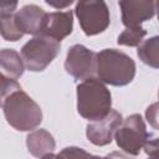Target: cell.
<instances>
[{"instance_id": "obj_17", "label": "cell", "mask_w": 159, "mask_h": 159, "mask_svg": "<svg viewBox=\"0 0 159 159\" xmlns=\"http://www.w3.org/2000/svg\"><path fill=\"white\" fill-rule=\"evenodd\" d=\"M21 89V86L14 81V80H10L5 76H2L0 73V107L4 106L5 101L16 91H20Z\"/></svg>"}, {"instance_id": "obj_3", "label": "cell", "mask_w": 159, "mask_h": 159, "mask_svg": "<svg viewBox=\"0 0 159 159\" xmlns=\"http://www.w3.org/2000/svg\"><path fill=\"white\" fill-rule=\"evenodd\" d=\"M6 122L16 130H34L42 122L40 106L22 89L14 92L4 103Z\"/></svg>"}, {"instance_id": "obj_20", "label": "cell", "mask_w": 159, "mask_h": 159, "mask_svg": "<svg viewBox=\"0 0 159 159\" xmlns=\"http://www.w3.org/2000/svg\"><path fill=\"white\" fill-rule=\"evenodd\" d=\"M17 7V1H0V17L12 15Z\"/></svg>"}, {"instance_id": "obj_23", "label": "cell", "mask_w": 159, "mask_h": 159, "mask_svg": "<svg viewBox=\"0 0 159 159\" xmlns=\"http://www.w3.org/2000/svg\"><path fill=\"white\" fill-rule=\"evenodd\" d=\"M50 6H53V7H56V9H63V7H67V6H70L71 4H72V1H67V2H62V4H55V2H50V1H46Z\"/></svg>"}, {"instance_id": "obj_13", "label": "cell", "mask_w": 159, "mask_h": 159, "mask_svg": "<svg viewBox=\"0 0 159 159\" xmlns=\"http://www.w3.org/2000/svg\"><path fill=\"white\" fill-rule=\"evenodd\" d=\"M25 66L21 56L12 48L0 51V73L10 80L16 81L22 76Z\"/></svg>"}, {"instance_id": "obj_19", "label": "cell", "mask_w": 159, "mask_h": 159, "mask_svg": "<svg viewBox=\"0 0 159 159\" xmlns=\"http://www.w3.org/2000/svg\"><path fill=\"white\" fill-rule=\"evenodd\" d=\"M143 149L149 157H158V139L155 137L152 138V135H149Z\"/></svg>"}, {"instance_id": "obj_15", "label": "cell", "mask_w": 159, "mask_h": 159, "mask_svg": "<svg viewBox=\"0 0 159 159\" xmlns=\"http://www.w3.org/2000/svg\"><path fill=\"white\" fill-rule=\"evenodd\" d=\"M0 35L6 41H11V42H15L24 36V34L20 31V29L16 25L14 14L0 17Z\"/></svg>"}, {"instance_id": "obj_16", "label": "cell", "mask_w": 159, "mask_h": 159, "mask_svg": "<svg viewBox=\"0 0 159 159\" xmlns=\"http://www.w3.org/2000/svg\"><path fill=\"white\" fill-rule=\"evenodd\" d=\"M147 35V31L140 27V29H125L117 39L118 45H123V46H139L144 39V36Z\"/></svg>"}, {"instance_id": "obj_18", "label": "cell", "mask_w": 159, "mask_h": 159, "mask_svg": "<svg viewBox=\"0 0 159 159\" xmlns=\"http://www.w3.org/2000/svg\"><path fill=\"white\" fill-rule=\"evenodd\" d=\"M56 159H96V157L83 150L82 148L67 147L56 155Z\"/></svg>"}, {"instance_id": "obj_8", "label": "cell", "mask_w": 159, "mask_h": 159, "mask_svg": "<svg viewBox=\"0 0 159 159\" xmlns=\"http://www.w3.org/2000/svg\"><path fill=\"white\" fill-rule=\"evenodd\" d=\"M122 122V114L113 109L104 118L89 123L86 128V135L88 140L94 145H107L112 142L113 135Z\"/></svg>"}, {"instance_id": "obj_4", "label": "cell", "mask_w": 159, "mask_h": 159, "mask_svg": "<svg viewBox=\"0 0 159 159\" xmlns=\"http://www.w3.org/2000/svg\"><path fill=\"white\" fill-rule=\"evenodd\" d=\"M61 43L47 36H35L21 48L24 66L32 72L43 71L58 55Z\"/></svg>"}, {"instance_id": "obj_22", "label": "cell", "mask_w": 159, "mask_h": 159, "mask_svg": "<svg viewBox=\"0 0 159 159\" xmlns=\"http://www.w3.org/2000/svg\"><path fill=\"white\" fill-rule=\"evenodd\" d=\"M96 159H133V158L120 152H112L106 157H96Z\"/></svg>"}, {"instance_id": "obj_1", "label": "cell", "mask_w": 159, "mask_h": 159, "mask_svg": "<svg viewBox=\"0 0 159 159\" xmlns=\"http://www.w3.org/2000/svg\"><path fill=\"white\" fill-rule=\"evenodd\" d=\"M96 73L99 81L111 86H127L135 76V63L122 51L104 48L96 53Z\"/></svg>"}, {"instance_id": "obj_2", "label": "cell", "mask_w": 159, "mask_h": 159, "mask_svg": "<svg viewBox=\"0 0 159 159\" xmlns=\"http://www.w3.org/2000/svg\"><path fill=\"white\" fill-rule=\"evenodd\" d=\"M109 89L99 80L91 77L77 84V111L89 120L104 118L111 112Z\"/></svg>"}, {"instance_id": "obj_6", "label": "cell", "mask_w": 159, "mask_h": 159, "mask_svg": "<svg viewBox=\"0 0 159 159\" xmlns=\"http://www.w3.org/2000/svg\"><path fill=\"white\" fill-rule=\"evenodd\" d=\"M75 11L81 29L87 36L98 35L109 26L111 16L104 1H80L76 4Z\"/></svg>"}, {"instance_id": "obj_12", "label": "cell", "mask_w": 159, "mask_h": 159, "mask_svg": "<svg viewBox=\"0 0 159 159\" xmlns=\"http://www.w3.org/2000/svg\"><path fill=\"white\" fill-rule=\"evenodd\" d=\"M26 145L29 152L36 157L42 158L46 154H50L55 150L56 143L53 137L45 129L32 130L26 138Z\"/></svg>"}, {"instance_id": "obj_5", "label": "cell", "mask_w": 159, "mask_h": 159, "mask_svg": "<svg viewBox=\"0 0 159 159\" xmlns=\"http://www.w3.org/2000/svg\"><path fill=\"white\" fill-rule=\"evenodd\" d=\"M149 135L143 118L135 113L122 122L114 133V139L117 145L128 155H138Z\"/></svg>"}, {"instance_id": "obj_7", "label": "cell", "mask_w": 159, "mask_h": 159, "mask_svg": "<svg viewBox=\"0 0 159 159\" xmlns=\"http://www.w3.org/2000/svg\"><path fill=\"white\" fill-rule=\"evenodd\" d=\"M65 68L76 80L91 78L96 72V53L83 45H73L67 52Z\"/></svg>"}, {"instance_id": "obj_10", "label": "cell", "mask_w": 159, "mask_h": 159, "mask_svg": "<svg viewBox=\"0 0 159 159\" xmlns=\"http://www.w3.org/2000/svg\"><path fill=\"white\" fill-rule=\"evenodd\" d=\"M73 29V14L68 11H53L47 12L41 31L42 36H47L58 42L72 32Z\"/></svg>"}, {"instance_id": "obj_11", "label": "cell", "mask_w": 159, "mask_h": 159, "mask_svg": "<svg viewBox=\"0 0 159 159\" xmlns=\"http://www.w3.org/2000/svg\"><path fill=\"white\" fill-rule=\"evenodd\" d=\"M46 14L47 12L43 11V9H41L40 6L30 4V5L22 6L14 16H15L17 27L24 35L31 34V35L39 36L41 35Z\"/></svg>"}, {"instance_id": "obj_24", "label": "cell", "mask_w": 159, "mask_h": 159, "mask_svg": "<svg viewBox=\"0 0 159 159\" xmlns=\"http://www.w3.org/2000/svg\"><path fill=\"white\" fill-rule=\"evenodd\" d=\"M149 159H158V157H149Z\"/></svg>"}, {"instance_id": "obj_21", "label": "cell", "mask_w": 159, "mask_h": 159, "mask_svg": "<svg viewBox=\"0 0 159 159\" xmlns=\"http://www.w3.org/2000/svg\"><path fill=\"white\" fill-rule=\"evenodd\" d=\"M158 104L157 103H153L150 107H148V109H147V119H148V122L157 129L158 128V125H157V114H158Z\"/></svg>"}, {"instance_id": "obj_9", "label": "cell", "mask_w": 159, "mask_h": 159, "mask_svg": "<svg viewBox=\"0 0 159 159\" xmlns=\"http://www.w3.org/2000/svg\"><path fill=\"white\" fill-rule=\"evenodd\" d=\"M122 22L127 29H140L142 24L155 15V1H119Z\"/></svg>"}, {"instance_id": "obj_14", "label": "cell", "mask_w": 159, "mask_h": 159, "mask_svg": "<svg viewBox=\"0 0 159 159\" xmlns=\"http://www.w3.org/2000/svg\"><path fill=\"white\" fill-rule=\"evenodd\" d=\"M138 57L148 66L158 68L159 66V37L153 36L138 46Z\"/></svg>"}]
</instances>
